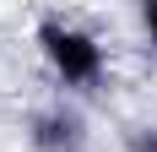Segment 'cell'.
<instances>
[{
  "instance_id": "cell-1",
  "label": "cell",
  "mask_w": 157,
  "mask_h": 152,
  "mask_svg": "<svg viewBox=\"0 0 157 152\" xmlns=\"http://www.w3.org/2000/svg\"><path fill=\"white\" fill-rule=\"evenodd\" d=\"M33 44H38V60L54 76L60 98H92V92H103V82H109V44L92 27H81V22H71L60 11H44L33 22Z\"/></svg>"
},
{
  "instance_id": "cell-2",
  "label": "cell",
  "mask_w": 157,
  "mask_h": 152,
  "mask_svg": "<svg viewBox=\"0 0 157 152\" xmlns=\"http://www.w3.org/2000/svg\"><path fill=\"white\" fill-rule=\"evenodd\" d=\"M33 152H92V120L76 98H49L22 125Z\"/></svg>"
},
{
  "instance_id": "cell-3",
  "label": "cell",
  "mask_w": 157,
  "mask_h": 152,
  "mask_svg": "<svg viewBox=\"0 0 157 152\" xmlns=\"http://www.w3.org/2000/svg\"><path fill=\"white\" fill-rule=\"evenodd\" d=\"M125 152H157V120H141L125 130Z\"/></svg>"
},
{
  "instance_id": "cell-4",
  "label": "cell",
  "mask_w": 157,
  "mask_h": 152,
  "mask_svg": "<svg viewBox=\"0 0 157 152\" xmlns=\"http://www.w3.org/2000/svg\"><path fill=\"white\" fill-rule=\"evenodd\" d=\"M136 27H141V44H146V54L157 60V0H146L141 11H136Z\"/></svg>"
}]
</instances>
